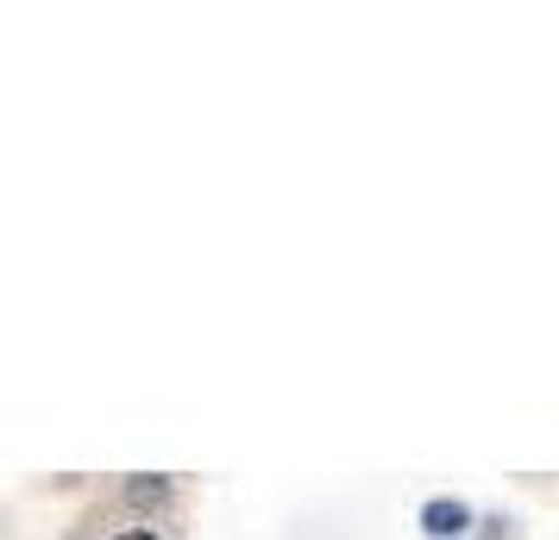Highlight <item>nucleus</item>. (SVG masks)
<instances>
[{
	"mask_svg": "<svg viewBox=\"0 0 559 540\" xmlns=\"http://www.w3.org/2000/svg\"><path fill=\"white\" fill-rule=\"evenodd\" d=\"M127 509H139V515H157L164 503H170V478H157V471H139V478H127Z\"/></svg>",
	"mask_w": 559,
	"mask_h": 540,
	"instance_id": "f03ea898",
	"label": "nucleus"
},
{
	"mask_svg": "<svg viewBox=\"0 0 559 540\" xmlns=\"http://www.w3.org/2000/svg\"><path fill=\"white\" fill-rule=\"evenodd\" d=\"M421 528H428L433 540H459L465 528H472V509H465L459 496H433L428 509H421Z\"/></svg>",
	"mask_w": 559,
	"mask_h": 540,
	"instance_id": "f257e3e1",
	"label": "nucleus"
},
{
	"mask_svg": "<svg viewBox=\"0 0 559 540\" xmlns=\"http://www.w3.org/2000/svg\"><path fill=\"white\" fill-rule=\"evenodd\" d=\"M114 540H157V528L152 521H139V528H127V535H114Z\"/></svg>",
	"mask_w": 559,
	"mask_h": 540,
	"instance_id": "7ed1b4c3",
	"label": "nucleus"
}]
</instances>
